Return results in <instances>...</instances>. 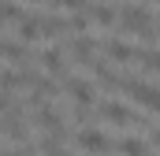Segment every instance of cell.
Masks as SVG:
<instances>
[{"label": "cell", "mask_w": 160, "mask_h": 156, "mask_svg": "<svg viewBox=\"0 0 160 156\" xmlns=\"http://www.w3.org/2000/svg\"><path fill=\"white\" fill-rule=\"evenodd\" d=\"M153 145H157V153H160V130H157V134H153Z\"/></svg>", "instance_id": "obj_19"}, {"label": "cell", "mask_w": 160, "mask_h": 156, "mask_svg": "<svg viewBox=\"0 0 160 156\" xmlns=\"http://www.w3.org/2000/svg\"><path fill=\"white\" fill-rule=\"evenodd\" d=\"M119 156H145V141L142 138H123L119 141Z\"/></svg>", "instance_id": "obj_16"}, {"label": "cell", "mask_w": 160, "mask_h": 156, "mask_svg": "<svg viewBox=\"0 0 160 156\" xmlns=\"http://www.w3.org/2000/svg\"><path fill=\"white\" fill-rule=\"evenodd\" d=\"M15 30H19V41H41V37H45V30H41V15H26Z\"/></svg>", "instance_id": "obj_12"}, {"label": "cell", "mask_w": 160, "mask_h": 156, "mask_svg": "<svg viewBox=\"0 0 160 156\" xmlns=\"http://www.w3.org/2000/svg\"><path fill=\"white\" fill-rule=\"evenodd\" d=\"M75 145H78L82 153H89V156L112 153V141H108V138H104V130H97V126H82L78 134H75Z\"/></svg>", "instance_id": "obj_3"}, {"label": "cell", "mask_w": 160, "mask_h": 156, "mask_svg": "<svg viewBox=\"0 0 160 156\" xmlns=\"http://www.w3.org/2000/svg\"><path fill=\"white\" fill-rule=\"evenodd\" d=\"M93 52H97V41L93 37L82 34V37L71 41V60H75V63H93Z\"/></svg>", "instance_id": "obj_11"}, {"label": "cell", "mask_w": 160, "mask_h": 156, "mask_svg": "<svg viewBox=\"0 0 160 156\" xmlns=\"http://www.w3.org/2000/svg\"><path fill=\"white\" fill-rule=\"evenodd\" d=\"M89 19H93L101 30L119 26V7H112V4H93V7H89Z\"/></svg>", "instance_id": "obj_10"}, {"label": "cell", "mask_w": 160, "mask_h": 156, "mask_svg": "<svg viewBox=\"0 0 160 156\" xmlns=\"http://www.w3.org/2000/svg\"><path fill=\"white\" fill-rule=\"evenodd\" d=\"M67 97L75 100V108H89L97 104V85L86 78H67Z\"/></svg>", "instance_id": "obj_6"}, {"label": "cell", "mask_w": 160, "mask_h": 156, "mask_svg": "<svg viewBox=\"0 0 160 156\" xmlns=\"http://www.w3.org/2000/svg\"><path fill=\"white\" fill-rule=\"evenodd\" d=\"M48 4H52V7H67V11H75V15H78V11H86V7H89L86 0H48Z\"/></svg>", "instance_id": "obj_17"}, {"label": "cell", "mask_w": 160, "mask_h": 156, "mask_svg": "<svg viewBox=\"0 0 160 156\" xmlns=\"http://www.w3.org/2000/svg\"><path fill=\"white\" fill-rule=\"evenodd\" d=\"M119 30L142 41H157V22L145 4H119Z\"/></svg>", "instance_id": "obj_1"}, {"label": "cell", "mask_w": 160, "mask_h": 156, "mask_svg": "<svg viewBox=\"0 0 160 156\" xmlns=\"http://www.w3.org/2000/svg\"><path fill=\"white\" fill-rule=\"evenodd\" d=\"M145 71H153V75H160V48H138V56H134Z\"/></svg>", "instance_id": "obj_14"}, {"label": "cell", "mask_w": 160, "mask_h": 156, "mask_svg": "<svg viewBox=\"0 0 160 156\" xmlns=\"http://www.w3.org/2000/svg\"><path fill=\"white\" fill-rule=\"evenodd\" d=\"M34 126L41 134H63V115L52 104H41V108H34Z\"/></svg>", "instance_id": "obj_7"}, {"label": "cell", "mask_w": 160, "mask_h": 156, "mask_svg": "<svg viewBox=\"0 0 160 156\" xmlns=\"http://www.w3.org/2000/svg\"><path fill=\"white\" fill-rule=\"evenodd\" d=\"M26 15H30V11H22L19 0H4V22H8V26H19Z\"/></svg>", "instance_id": "obj_15"}, {"label": "cell", "mask_w": 160, "mask_h": 156, "mask_svg": "<svg viewBox=\"0 0 160 156\" xmlns=\"http://www.w3.org/2000/svg\"><path fill=\"white\" fill-rule=\"evenodd\" d=\"M157 41H160V19H157Z\"/></svg>", "instance_id": "obj_20"}, {"label": "cell", "mask_w": 160, "mask_h": 156, "mask_svg": "<svg viewBox=\"0 0 160 156\" xmlns=\"http://www.w3.org/2000/svg\"><path fill=\"white\" fill-rule=\"evenodd\" d=\"M4 156H41V153H38V149H15V145H8Z\"/></svg>", "instance_id": "obj_18"}, {"label": "cell", "mask_w": 160, "mask_h": 156, "mask_svg": "<svg viewBox=\"0 0 160 156\" xmlns=\"http://www.w3.org/2000/svg\"><path fill=\"white\" fill-rule=\"evenodd\" d=\"M123 89H127V97H130V100H138L142 108L160 112V85H149V82H142V78H127V82H123Z\"/></svg>", "instance_id": "obj_2"}, {"label": "cell", "mask_w": 160, "mask_h": 156, "mask_svg": "<svg viewBox=\"0 0 160 156\" xmlns=\"http://www.w3.org/2000/svg\"><path fill=\"white\" fill-rule=\"evenodd\" d=\"M104 56H108L112 63H127V60H134L138 52H134L123 37H108V41H104Z\"/></svg>", "instance_id": "obj_9"}, {"label": "cell", "mask_w": 160, "mask_h": 156, "mask_svg": "<svg viewBox=\"0 0 160 156\" xmlns=\"http://www.w3.org/2000/svg\"><path fill=\"white\" fill-rule=\"evenodd\" d=\"M38 153L41 156H67V149H63V134H41Z\"/></svg>", "instance_id": "obj_13"}, {"label": "cell", "mask_w": 160, "mask_h": 156, "mask_svg": "<svg viewBox=\"0 0 160 156\" xmlns=\"http://www.w3.org/2000/svg\"><path fill=\"white\" fill-rule=\"evenodd\" d=\"M0 56H4V63H8V67H15V63H26V60H30V48H26V41H4V45H0Z\"/></svg>", "instance_id": "obj_8"}, {"label": "cell", "mask_w": 160, "mask_h": 156, "mask_svg": "<svg viewBox=\"0 0 160 156\" xmlns=\"http://www.w3.org/2000/svg\"><path fill=\"white\" fill-rule=\"evenodd\" d=\"M97 112H101L104 123H112V126H138V115H134L127 104H119V100H101Z\"/></svg>", "instance_id": "obj_4"}, {"label": "cell", "mask_w": 160, "mask_h": 156, "mask_svg": "<svg viewBox=\"0 0 160 156\" xmlns=\"http://www.w3.org/2000/svg\"><path fill=\"white\" fill-rule=\"evenodd\" d=\"M38 63H41V71L48 78H60L67 71V52H60V45H48V48L38 52Z\"/></svg>", "instance_id": "obj_5"}, {"label": "cell", "mask_w": 160, "mask_h": 156, "mask_svg": "<svg viewBox=\"0 0 160 156\" xmlns=\"http://www.w3.org/2000/svg\"><path fill=\"white\" fill-rule=\"evenodd\" d=\"M153 4H160V0H153Z\"/></svg>", "instance_id": "obj_21"}]
</instances>
